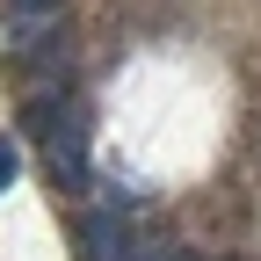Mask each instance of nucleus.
I'll list each match as a JSON object with an SVG mask.
<instances>
[{"mask_svg":"<svg viewBox=\"0 0 261 261\" xmlns=\"http://www.w3.org/2000/svg\"><path fill=\"white\" fill-rule=\"evenodd\" d=\"M0 29H8V44L51 37V29H58V8H51V0H8V8H0Z\"/></svg>","mask_w":261,"mask_h":261,"instance_id":"3","label":"nucleus"},{"mask_svg":"<svg viewBox=\"0 0 261 261\" xmlns=\"http://www.w3.org/2000/svg\"><path fill=\"white\" fill-rule=\"evenodd\" d=\"M15 174H22V152H15L8 130H0V189H15Z\"/></svg>","mask_w":261,"mask_h":261,"instance_id":"4","label":"nucleus"},{"mask_svg":"<svg viewBox=\"0 0 261 261\" xmlns=\"http://www.w3.org/2000/svg\"><path fill=\"white\" fill-rule=\"evenodd\" d=\"M152 240L130 225L123 211H87L80 218V261H138Z\"/></svg>","mask_w":261,"mask_h":261,"instance_id":"2","label":"nucleus"},{"mask_svg":"<svg viewBox=\"0 0 261 261\" xmlns=\"http://www.w3.org/2000/svg\"><path fill=\"white\" fill-rule=\"evenodd\" d=\"M174 261H203V254H189V247H174Z\"/></svg>","mask_w":261,"mask_h":261,"instance_id":"5","label":"nucleus"},{"mask_svg":"<svg viewBox=\"0 0 261 261\" xmlns=\"http://www.w3.org/2000/svg\"><path fill=\"white\" fill-rule=\"evenodd\" d=\"M22 123L44 138V167H51V181L80 196V189L94 181V116H87V102H80V94H51V102L37 94V102L22 109Z\"/></svg>","mask_w":261,"mask_h":261,"instance_id":"1","label":"nucleus"}]
</instances>
